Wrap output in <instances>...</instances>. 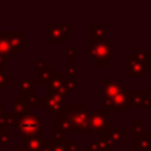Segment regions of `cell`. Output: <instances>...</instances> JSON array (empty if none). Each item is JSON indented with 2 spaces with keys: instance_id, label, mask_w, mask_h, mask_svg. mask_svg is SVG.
<instances>
[{
  "instance_id": "cell-1",
  "label": "cell",
  "mask_w": 151,
  "mask_h": 151,
  "mask_svg": "<svg viewBox=\"0 0 151 151\" xmlns=\"http://www.w3.org/2000/svg\"><path fill=\"white\" fill-rule=\"evenodd\" d=\"M55 127L64 133H88L89 111L83 109L81 102H66L65 109L61 114L55 117Z\"/></svg>"
},
{
  "instance_id": "cell-2",
  "label": "cell",
  "mask_w": 151,
  "mask_h": 151,
  "mask_svg": "<svg viewBox=\"0 0 151 151\" xmlns=\"http://www.w3.org/2000/svg\"><path fill=\"white\" fill-rule=\"evenodd\" d=\"M83 52L90 56L97 66H107L110 61H113L115 57L114 48H113V44L110 42L109 39L91 42L90 47L85 48Z\"/></svg>"
},
{
  "instance_id": "cell-3",
  "label": "cell",
  "mask_w": 151,
  "mask_h": 151,
  "mask_svg": "<svg viewBox=\"0 0 151 151\" xmlns=\"http://www.w3.org/2000/svg\"><path fill=\"white\" fill-rule=\"evenodd\" d=\"M41 134V115L39 114H28L21 118L19 122V133L17 137L21 139H28Z\"/></svg>"
},
{
  "instance_id": "cell-4",
  "label": "cell",
  "mask_w": 151,
  "mask_h": 151,
  "mask_svg": "<svg viewBox=\"0 0 151 151\" xmlns=\"http://www.w3.org/2000/svg\"><path fill=\"white\" fill-rule=\"evenodd\" d=\"M110 119L107 117V110H89V129L88 133H85V138L89 139L91 133H104L105 129L107 127Z\"/></svg>"
},
{
  "instance_id": "cell-5",
  "label": "cell",
  "mask_w": 151,
  "mask_h": 151,
  "mask_svg": "<svg viewBox=\"0 0 151 151\" xmlns=\"http://www.w3.org/2000/svg\"><path fill=\"white\" fill-rule=\"evenodd\" d=\"M65 98L66 97L60 93L49 91V94H48L47 97L39 98V102L42 105V107H45V109L49 111V114L56 117V115L61 114V113L64 111V109H65V105H66Z\"/></svg>"
},
{
  "instance_id": "cell-6",
  "label": "cell",
  "mask_w": 151,
  "mask_h": 151,
  "mask_svg": "<svg viewBox=\"0 0 151 151\" xmlns=\"http://www.w3.org/2000/svg\"><path fill=\"white\" fill-rule=\"evenodd\" d=\"M125 91L119 80L115 78H104L102 80V104L106 106L114 97Z\"/></svg>"
},
{
  "instance_id": "cell-7",
  "label": "cell",
  "mask_w": 151,
  "mask_h": 151,
  "mask_svg": "<svg viewBox=\"0 0 151 151\" xmlns=\"http://www.w3.org/2000/svg\"><path fill=\"white\" fill-rule=\"evenodd\" d=\"M104 138L111 142L113 145H125L126 143V127L115 126L114 121H110L107 127L104 131Z\"/></svg>"
},
{
  "instance_id": "cell-8",
  "label": "cell",
  "mask_w": 151,
  "mask_h": 151,
  "mask_svg": "<svg viewBox=\"0 0 151 151\" xmlns=\"http://www.w3.org/2000/svg\"><path fill=\"white\" fill-rule=\"evenodd\" d=\"M127 104L130 107L145 109L150 107V93L149 90H127Z\"/></svg>"
},
{
  "instance_id": "cell-9",
  "label": "cell",
  "mask_w": 151,
  "mask_h": 151,
  "mask_svg": "<svg viewBox=\"0 0 151 151\" xmlns=\"http://www.w3.org/2000/svg\"><path fill=\"white\" fill-rule=\"evenodd\" d=\"M146 73H149L146 70V68L139 61H137L131 53H129L126 56V77L127 78H145Z\"/></svg>"
},
{
  "instance_id": "cell-10",
  "label": "cell",
  "mask_w": 151,
  "mask_h": 151,
  "mask_svg": "<svg viewBox=\"0 0 151 151\" xmlns=\"http://www.w3.org/2000/svg\"><path fill=\"white\" fill-rule=\"evenodd\" d=\"M0 33L8 40L11 48H12L13 55H21V53L24 52V49H23V41H24L23 31H0Z\"/></svg>"
},
{
  "instance_id": "cell-11",
  "label": "cell",
  "mask_w": 151,
  "mask_h": 151,
  "mask_svg": "<svg viewBox=\"0 0 151 151\" xmlns=\"http://www.w3.org/2000/svg\"><path fill=\"white\" fill-rule=\"evenodd\" d=\"M72 35V28L69 24H53L48 27V39L50 41H64Z\"/></svg>"
},
{
  "instance_id": "cell-12",
  "label": "cell",
  "mask_w": 151,
  "mask_h": 151,
  "mask_svg": "<svg viewBox=\"0 0 151 151\" xmlns=\"http://www.w3.org/2000/svg\"><path fill=\"white\" fill-rule=\"evenodd\" d=\"M36 80H31V78H21L19 81L17 86V93L20 98L24 99H32L36 98Z\"/></svg>"
},
{
  "instance_id": "cell-13",
  "label": "cell",
  "mask_w": 151,
  "mask_h": 151,
  "mask_svg": "<svg viewBox=\"0 0 151 151\" xmlns=\"http://www.w3.org/2000/svg\"><path fill=\"white\" fill-rule=\"evenodd\" d=\"M48 88H49V91H56V93H60L65 97L72 94V91L66 88L65 73H55V76L48 82Z\"/></svg>"
},
{
  "instance_id": "cell-14",
  "label": "cell",
  "mask_w": 151,
  "mask_h": 151,
  "mask_svg": "<svg viewBox=\"0 0 151 151\" xmlns=\"http://www.w3.org/2000/svg\"><path fill=\"white\" fill-rule=\"evenodd\" d=\"M36 73H37V82L40 83H48L50 81V78L55 76V68L49 65L47 60H41V61H37V69H36Z\"/></svg>"
},
{
  "instance_id": "cell-15",
  "label": "cell",
  "mask_w": 151,
  "mask_h": 151,
  "mask_svg": "<svg viewBox=\"0 0 151 151\" xmlns=\"http://www.w3.org/2000/svg\"><path fill=\"white\" fill-rule=\"evenodd\" d=\"M31 105L27 99L20 98V97H13L12 98V115H15L16 118L21 119V118L27 117L29 114V110H31Z\"/></svg>"
},
{
  "instance_id": "cell-16",
  "label": "cell",
  "mask_w": 151,
  "mask_h": 151,
  "mask_svg": "<svg viewBox=\"0 0 151 151\" xmlns=\"http://www.w3.org/2000/svg\"><path fill=\"white\" fill-rule=\"evenodd\" d=\"M133 150L134 151H147L151 150V134L150 133H141L133 134Z\"/></svg>"
},
{
  "instance_id": "cell-17",
  "label": "cell",
  "mask_w": 151,
  "mask_h": 151,
  "mask_svg": "<svg viewBox=\"0 0 151 151\" xmlns=\"http://www.w3.org/2000/svg\"><path fill=\"white\" fill-rule=\"evenodd\" d=\"M85 150L86 151H113L114 150V145L105 138L91 139V141H89V143L85 145Z\"/></svg>"
},
{
  "instance_id": "cell-18",
  "label": "cell",
  "mask_w": 151,
  "mask_h": 151,
  "mask_svg": "<svg viewBox=\"0 0 151 151\" xmlns=\"http://www.w3.org/2000/svg\"><path fill=\"white\" fill-rule=\"evenodd\" d=\"M131 55L134 56L137 61L142 64L146 68L147 72L151 70V50L150 48H145V49H139V48H134L131 50Z\"/></svg>"
},
{
  "instance_id": "cell-19",
  "label": "cell",
  "mask_w": 151,
  "mask_h": 151,
  "mask_svg": "<svg viewBox=\"0 0 151 151\" xmlns=\"http://www.w3.org/2000/svg\"><path fill=\"white\" fill-rule=\"evenodd\" d=\"M107 25H90V41H98V40L107 39L106 36Z\"/></svg>"
},
{
  "instance_id": "cell-20",
  "label": "cell",
  "mask_w": 151,
  "mask_h": 151,
  "mask_svg": "<svg viewBox=\"0 0 151 151\" xmlns=\"http://www.w3.org/2000/svg\"><path fill=\"white\" fill-rule=\"evenodd\" d=\"M42 141H44V139L41 138V134H40V135H36V137H32V138L25 139L24 146H25V149L28 151H41Z\"/></svg>"
},
{
  "instance_id": "cell-21",
  "label": "cell",
  "mask_w": 151,
  "mask_h": 151,
  "mask_svg": "<svg viewBox=\"0 0 151 151\" xmlns=\"http://www.w3.org/2000/svg\"><path fill=\"white\" fill-rule=\"evenodd\" d=\"M0 56L4 57L7 61L11 60V57L13 56V52H12V48H11L9 42L8 40L0 33Z\"/></svg>"
},
{
  "instance_id": "cell-22",
  "label": "cell",
  "mask_w": 151,
  "mask_h": 151,
  "mask_svg": "<svg viewBox=\"0 0 151 151\" xmlns=\"http://www.w3.org/2000/svg\"><path fill=\"white\" fill-rule=\"evenodd\" d=\"M11 83V73L5 70L4 66H0V90H4Z\"/></svg>"
},
{
  "instance_id": "cell-23",
  "label": "cell",
  "mask_w": 151,
  "mask_h": 151,
  "mask_svg": "<svg viewBox=\"0 0 151 151\" xmlns=\"http://www.w3.org/2000/svg\"><path fill=\"white\" fill-rule=\"evenodd\" d=\"M145 121L142 119H134L131 122V127H133V134H141L145 133Z\"/></svg>"
},
{
  "instance_id": "cell-24",
  "label": "cell",
  "mask_w": 151,
  "mask_h": 151,
  "mask_svg": "<svg viewBox=\"0 0 151 151\" xmlns=\"http://www.w3.org/2000/svg\"><path fill=\"white\" fill-rule=\"evenodd\" d=\"M77 58H78L77 49H76V48H68V49H66V63L77 61Z\"/></svg>"
},
{
  "instance_id": "cell-25",
  "label": "cell",
  "mask_w": 151,
  "mask_h": 151,
  "mask_svg": "<svg viewBox=\"0 0 151 151\" xmlns=\"http://www.w3.org/2000/svg\"><path fill=\"white\" fill-rule=\"evenodd\" d=\"M65 73L68 74L69 77H72V78H74V80H77L78 69L73 65V63H68V64H66V72H65Z\"/></svg>"
},
{
  "instance_id": "cell-26",
  "label": "cell",
  "mask_w": 151,
  "mask_h": 151,
  "mask_svg": "<svg viewBox=\"0 0 151 151\" xmlns=\"http://www.w3.org/2000/svg\"><path fill=\"white\" fill-rule=\"evenodd\" d=\"M66 151H78V141L77 139H65Z\"/></svg>"
},
{
  "instance_id": "cell-27",
  "label": "cell",
  "mask_w": 151,
  "mask_h": 151,
  "mask_svg": "<svg viewBox=\"0 0 151 151\" xmlns=\"http://www.w3.org/2000/svg\"><path fill=\"white\" fill-rule=\"evenodd\" d=\"M53 147H55V138L53 139H44V141H42L41 151H53Z\"/></svg>"
},
{
  "instance_id": "cell-28",
  "label": "cell",
  "mask_w": 151,
  "mask_h": 151,
  "mask_svg": "<svg viewBox=\"0 0 151 151\" xmlns=\"http://www.w3.org/2000/svg\"><path fill=\"white\" fill-rule=\"evenodd\" d=\"M11 142V134L7 133L4 129H0V145H7Z\"/></svg>"
},
{
  "instance_id": "cell-29",
  "label": "cell",
  "mask_w": 151,
  "mask_h": 151,
  "mask_svg": "<svg viewBox=\"0 0 151 151\" xmlns=\"http://www.w3.org/2000/svg\"><path fill=\"white\" fill-rule=\"evenodd\" d=\"M53 151H66L65 141H57V139H55V147H53Z\"/></svg>"
},
{
  "instance_id": "cell-30",
  "label": "cell",
  "mask_w": 151,
  "mask_h": 151,
  "mask_svg": "<svg viewBox=\"0 0 151 151\" xmlns=\"http://www.w3.org/2000/svg\"><path fill=\"white\" fill-rule=\"evenodd\" d=\"M8 151H28V150L25 149L24 145H12V147Z\"/></svg>"
},
{
  "instance_id": "cell-31",
  "label": "cell",
  "mask_w": 151,
  "mask_h": 151,
  "mask_svg": "<svg viewBox=\"0 0 151 151\" xmlns=\"http://www.w3.org/2000/svg\"><path fill=\"white\" fill-rule=\"evenodd\" d=\"M4 109H5V104L4 102H0V117L4 115Z\"/></svg>"
},
{
  "instance_id": "cell-32",
  "label": "cell",
  "mask_w": 151,
  "mask_h": 151,
  "mask_svg": "<svg viewBox=\"0 0 151 151\" xmlns=\"http://www.w3.org/2000/svg\"><path fill=\"white\" fill-rule=\"evenodd\" d=\"M149 93H150V109H151V86H150V89H149Z\"/></svg>"
}]
</instances>
